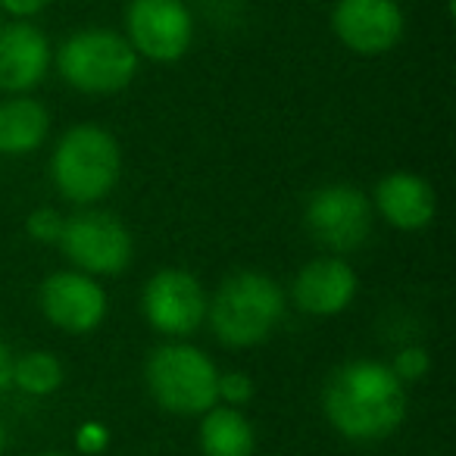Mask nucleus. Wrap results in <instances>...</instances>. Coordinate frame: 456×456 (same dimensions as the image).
<instances>
[{
    "label": "nucleus",
    "mask_w": 456,
    "mask_h": 456,
    "mask_svg": "<svg viewBox=\"0 0 456 456\" xmlns=\"http://www.w3.org/2000/svg\"><path fill=\"white\" fill-rule=\"evenodd\" d=\"M304 222L331 254H354L372 235V200L350 184H325L310 194Z\"/></svg>",
    "instance_id": "nucleus-7"
},
{
    "label": "nucleus",
    "mask_w": 456,
    "mask_h": 456,
    "mask_svg": "<svg viewBox=\"0 0 456 456\" xmlns=\"http://www.w3.org/2000/svg\"><path fill=\"white\" fill-rule=\"evenodd\" d=\"M331 32L356 57H381L403 41L406 16L397 0H338Z\"/></svg>",
    "instance_id": "nucleus-10"
},
{
    "label": "nucleus",
    "mask_w": 456,
    "mask_h": 456,
    "mask_svg": "<svg viewBox=\"0 0 456 456\" xmlns=\"http://www.w3.org/2000/svg\"><path fill=\"white\" fill-rule=\"evenodd\" d=\"M10 379H13V350H10V344L0 338V397L13 387Z\"/></svg>",
    "instance_id": "nucleus-23"
},
{
    "label": "nucleus",
    "mask_w": 456,
    "mask_h": 456,
    "mask_svg": "<svg viewBox=\"0 0 456 456\" xmlns=\"http://www.w3.org/2000/svg\"><path fill=\"white\" fill-rule=\"evenodd\" d=\"M141 310L157 335L182 341L207 322V291L188 269H159L147 279Z\"/></svg>",
    "instance_id": "nucleus-9"
},
{
    "label": "nucleus",
    "mask_w": 456,
    "mask_h": 456,
    "mask_svg": "<svg viewBox=\"0 0 456 456\" xmlns=\"http://www.w3.org/2000/svg\"><path fill=\"white\" fill-rule=\"evenodd\" d=\"M122 175V151L113 132L94 122L72 126L60 134L51 157V178L57 191L76 207H91L113 194Z\"/></svg>",
    "instance_id": "nucleus-3"
},
{
    "label": "nucleus",
    "mask_w": 456,
    "mask_h": 456,
    "mask_svg": "<svg viewBox=\"0 0 456 456\" xmlns=\"http://www.w3.org/2000/svg\"><path fill=\"white\" fill-rule=\"evenodd\" d=\"M10 385L26 397H51L63 387V362L51 350H28L22 356H13Z\"/></svg>",
    "instance_id": "nucleus-17"
},
{
    "label": "nucleus",
    "mask_w": 456,
    "mask_h": 456,
    "mask_svg": "<svg viewBox=\"0 0 456 456\" xmlns=\"http://www.w3.org/2000/svg\"><path fill=\"white\" fill-rule=\"evenodd\" d=\"M51 132V116L45 103L35 97L16 94L0 103V153L4 157H26L38 151Z\"/></svg>",
    "instance_id": "nucleus-15"
},
{
    "label": "nucleus",
    "mask_w": 456,
    "mask_h": 456,
    "mask_svg": "<svg viewBox=\"0 0 456 456\" xmlns=\"http://www.w3.org/2000/svg\"><path fill=\"white\" fill-rule=\"evenodd\" d=\"M4 450H7V428L0 422V456H4Z\"/></svg>",
    "instance_id": "nucleus-24"
},
{
    "label": "nucleus",
    "mask_w": 456,
    "mask_h": 456,
    "mask_svg": "<svg viewBox=\"0 0 456 456\" xmlns=\"http://www.w3.org/2000/svg\"><path fill=\"white\" fill-rule=\"evenodd\" d=\"M126 38L151 63H178L194 41V16L184 0H128Z\"/></svg>",
    "instance_id": "nucleus-8"
},
{
    "label": "nucleus",
    "mask_w": 456,
    "mask_h": 456,
    "mask_svg": "<svg viewBox=\"0 0 456 456\" xmlns=\"http://www.w3.org/2000/svg\"><path fill=\"white\" fill-rule=\"evenodd\" d=\"M53 51L47 35L26 20L0 26V91L28 94L51 72Z\"/></svg>",
    "instance_id": "nucleus-12"
},
{
    "label": "nucleus",
    "mask_w": 456,
    "mask_h": 456,
    "mask_svg": "<svg viewBox=\"0 0 456 456\" xmlns=\"http://www.w3.org/2000/svg\"><path fill=\"white\" fill-rule=\"evenodd\" d=\"M372 213H379L387 225L400 232H422L435 222L437 194L428 178L416 172H391L375 184Z\"/></svg>",
    "instance_id": "nucleus-14"
},
{
    "label": "nucleus",
    "mask_w": 456,
    "mask_h": 456,
    "mask_svg": "<svg viewBox=\"0 0 456 456\" xmlns=\"http://www.w3.org/2000/svg\"><path fill=\"white\" fill-rule=\"evenodd\" d=\"M431 369V356L425 347L419 344H410V347H400L394 354V362H391V372L397 375L403 385H412V381H422Z\"/></svg>",
    "instance_id": "nucleus-18"
},
{
    "label": "nucleus",
    "mask_w": 456,
    "mask_h": 456,
    "mask_svg": "<svg viewBox=\"0 0 456 456\" xmlns=\"http://www.w3.org/2000/svg\"><path fill=\"white\" fill-rule=\"evenodd\" d=\"M325 419L356 444L385 441L406 419V385L379 360L341 362L322 387Z\"/></svg>",
    "instance_id": "nucleus-1"
},
{
    "label": "nucleus",
    "mask_w": 456,
    "mask_h": 456,
    "mask_svg": "<svg viewBox=\"0 0 456 456\" xmlns=\"http://www.w3.org/2000/svg\"><path fill=\"white\" fill-rule=\"evenodd\" d=\"M63 216L53 207H38L28 213L26 219V232L32 241L38 244H60V235H63Z\"/></svg>",
    "instance_id": "nucleus-20"
},
{
    "label": "nucleus",
    "mask_w": 456,
    "mask_h": 456,
    "mask_svg": "<svg viewBox=\"0 0 456 456\" xmlns=\"http://www.w3.org/2000/svg\"><path fill=\"white\" fill-rule=\"evenodd\" d=\"M38 456H66V453H38Z\"/></svg>",
    "instance_id": "nucleus-25"
},
{
    "label": "nucleus",
    "mask_w": 456,
    "mask_h": 456,
    "mask_svg": "<svg viewBox=\"0 0 456 456\" xmlns=\"http://www.w3.org/2000/svg\"><path fill=\"white\" fill-rule=\"evenodd\" d=\"M76 447L82 450L85 456H97L110 447V428L97 419H88V422L78 425L76 431Z\"/></svg>",
    "instance_id": "nucleus-21"
},
{
    "label": "nucleus",
    "mask_w": 456,
    "mask_h": 456,
    "mask_svg": "<svg viewBox=\"0 0 456 456\" xmlns=\"http://www.w3.org/2000/svg\"><path fill=\"white\" fill-rule=\"evenodd\" d=\"M141 57L113 28H82L57 47V72L82 94H119L138 76Z\"/></svg>",
    "instance_id": "nucleus-4"
},
{
    "label": "nucleus",
    "mask_w": 456,
    "mask_h": 456,
    "mask_svg": "<svg viewBox=\"0 0 456 456\" xmlns=\"http://www.w3.org/2000/svg\"><path fill=\"white\" fill-rule=\"evenodd\" d=\"M47 7H51V0H0V10L10 13L13 20H32Z\"/></svg>",
    "instance_id": "nucleus-22"
},
{
    "label": "nucleus",
    "mask_w": 456,
    "mask_h": 456,
    "mask_svg": "<svg viewBox=\"0 0 456 456\" xmlns=\"http://www.w3.org/2000/svg\"><path fill=\"white\" fill-rule=\"evenodd\" d=\"M60 250L85 275H119L134 254L126 222L103 209H78L63 222Z\"/></svg>",
    "instance_id": "nucleus-6"
},
{
    "label": "nucleus",
    "mask_w": 456,
    "mask_h": 456,
    "mask_svg": "<svg viewBox=\"0 0 456 456\" xmlns=\"http://www.w3.org/2000/svg\"><path fill=\"white\" fill-rule=\"evenodd\" d=\"M356 291H360V279L354 266L338 256H319L306 263L291 281L294 306L316 319L341 316L356 300Z\"/></svg>",
    "instance_id": "nucleus-13"
},
{
    "label": "nucleus",
    "mask_w": 456,
    "mask_h": 456,
    "mask_svg": "<svg viewBox=\"0 0 456 456\" xmlns=\"http://www.w3.org/2000/svg\"><path fill=\"white\" fill-rule=\"evenodd\" d=\"M110 300L107 291L78 269L53 273L41 285V313L53 329L66 335H91L107 319Z\"/></svg>",
    "instance_id": "nucleus-11"
},
{
    "label": "nucleus",
    "mask_w": 456,
    "mask_h": 456,
    "mask_svg": "<svg viewBox=\"0 0 456 456\" xmlns=\"http://www.w3.org/2000/svg\"><path fill=\"white\" fill-rule=\"evenodd\" d=\"M285 316V294L279 281L266 273H244L228 275L219 285L216 297L207 304V319L213 335L225 347H256L263 344Z\"/></svg>",
    "instance_id": "nucleus-2"
},
{
    "label": "nucleus",
    "mask_w": 456,
    "mask_h": 456,
    "mask_svg": "<svg viewBox=\"0 0 456 456\" xmlns=\"http://www.w3.org/2000/svg\"><path fill=\"white\" fill-rule=\"evenodd\" d=\"M147 391L172 416H203L219 403V369L200 347L184 341L159 344L144 366Z\"/></svg>",
    "instance_id": "nucleus-5"
},
{
    "label": "nucleus",
    "mask_w": 456,
    "mask_h": 456,
    "mask_svg": "<svg viewBox=\"0 0 456 456\" xmlns=\"http://www.w3.org/2000/svg\"><path fill=\"white\" fill-rule=\"evenodd\" d=\"M256 431L238 406L216 403L200 416L203 456H254Z\"/></svg>",
    "instance_id": "nucleus-16"
},
{
    "label": "nucleus",
    "mask_w": 456,
    "mask_h": 456,
    "mask_svg": "<svg viewBox=\"0 0 456 456\" xmlns=\"http://www.w3.org/2000/svg\"><path fill=\"white\" fill-rule=\"evenodd\" d=\"M254 379H250L248 372H219V381H216V397H219V403L225 406H248L250 400H254Z\"/></svg>",
    "instance_id": "nucleus-19"
}]
</instances>
